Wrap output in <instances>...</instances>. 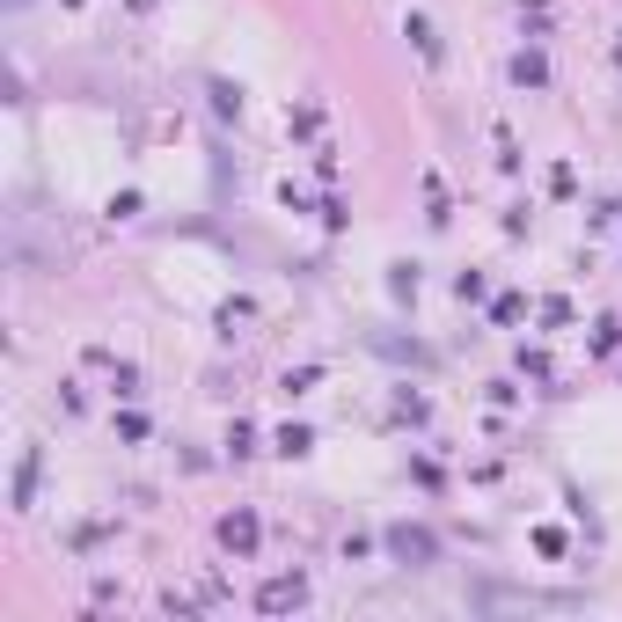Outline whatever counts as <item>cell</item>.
Here are the masks:
<instances>
[{"label": "cell", "mask_w": 622, "mask_h": 622, "mask_svg": "<svg viewBox=\"0 0 622 622\" xmlns=\"http://www.w3.org/2000/svg\"><path fill=\"white\" fill-rule=\"evenodd\" d=\"M213 110H220V118H242V88H227V81H213Z\"/></svg>", "instance_id": "cell-9"}, {"label": "cell", "mask_w": 622, "mask_h": 622, "mask_svg": "<svg viewBox=\"0 0 622 622\" xmlns=\"http://www.w3.org/2000/svg\"><path fill=\"white\" fill-rule=\"evenodd\" d=\"M403 30H410V44L425 52V66H440V37H432V22H425V15H410Z\"/></svg>", "instance_id": "cell-5"}, {"label": "cell", "mask_w": 622, "mask_h": 622, "mask_svg": "<svg viewBox=\"0 0 622 622\" xmlns=\"http://www.w3.org/2000/svg\"><path fill=\"white\" fill-rule=\"evenodd\" d=\"M257 535H264V527H257L249 505H235V513L220 520V549H227V557H257Z\"/></svg>", "instance_id": "cell-3"}, {"label": "cell", "mask_w": 622, "mask_h": 622, "mask_svg": "<svg viewBox=\"0 0 622 622\" xmlns=\"http://www.w3.org/2000/svg\"><path fill=\"white\" fill-rule=\"evenodd\" d=\"M388 293H396V301H418V264H388Z\"/></svg>", "instance_id": "cell-8"}, {"label": "cell", "mask_w": 622, "mask_h": 622, "mask_svg": "<svg viewBox=\"0 0 622 622\" xmlns=\"http://www.w3.org/2000/svg\"><path fill=\"white\" fill-rule=\"evenodd\" d=\"M30 491H37V454H22V462H15V513H22V505H30Z\"/></svg>", "instance_id": "cell-7"}, {"label": "cell", "mask_w": 622, "mask_h": 622, "mask_svg": "<svg viewBox=\"0 0 622 622\" xmlns=\"http://www.w3.org/2000/svg\"><path fill=\"white\" fill-rule=\"evenodd\" d=\"M425 220H432V227H447V183L432 176V169H425Z\"/></svg>", "instance_id": "cell-6"}, {"label": "cell", "mask_w": 622, "mask_h": 622, "mask_svg": "<svg viewBox=\"0 0 622 622\" xmlns=\"http://www.w3.org/2000/svg\"><path fill=\"white\" fill-rule=\"evenodd\" d=\"M301 601H308V579H301V571H279V579L257 586V608H264V615H293Z\"/></svg>", "instance_id": "cell-2"}, {"label": "cell", "mask_w": 622, "mask_h": 622, "mask_svg": "<svg viewBox=\"0 0 622 622\" xmlns=\"http://www.w3.org/2000/svg\"><path fill=\"white\" fill-rule=\"evenodd\" d=\"M381 549H388V557H396V564L425 571L432 557H440V535H432V527H410V520H396V527H388V535H381Z\"/></svg>", "instance_id": "cell-1"}, {"label": "cell", "mask_w": 622, "mask_h": 622, "mask_svg": "<svg viewBox=\"0 0 622 622\" xmlns=\"http://www.w3.org/2000/svg\"><path fill=\"white\" fill-rule=\"evenodd\" d=\"M535 549L542 557H564V527H535Z\"/></svg>", "instance_id": "cell-11"}, {"label": "cell", "mask_w": 622, "mask_h": 622, "mask_svg": "<svg viewBox=\"0 0 622 622\" xmlns=\"http://www.w3.org/2000/svg\"><path fill=\"white\" fill-rule=\"evenodd\" d=\"M140 8H147V0H140Z\"/></svg>", "instance_id": "cell-13"}, {"label": "cell", "mask_w": 622, "mask_h": 622, "mask_svg": "<svg viewBox=\"0 0 622 622\" xmlns=\"http://www.w3.org/2000/svg\"><path fill=\"white\" fill-rule=\"evenodd\" d=\"M308 447H315L308 425H286V432H279V454H308Z\"/></svg>", "instance_id": "cell-10"}, {"label": "cell", "mask_w": 622, "mask_h": 622, "mask_svg": "<svg viewBox=\"0 0 622 622\" xmlns=\"http://www.w3.org/2000/svg\"><path fill=\"white\" fill-rule=\"evenodd\" d=\"M322 381V366H293V374H286V396H301V388H315Z\"/></svg>", "instance_id": "cell-12"}, {"label": "cell", "mask_w": 622, "mask_h": 622, "mask_svg": "<svg viewBox=\"0 0 622 622\" xmlns=\"http://www.w3.org/2000/svg\"><path fill=\"white\" fill-rule=\"evenodd\" d=\"M513 81H520V88H542V81H549V59L535 52V44H527V52H513Z\"/></svg>", "instance_id": "cell-4"}]
</instances>
